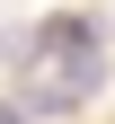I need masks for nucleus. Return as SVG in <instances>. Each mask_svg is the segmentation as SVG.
<instances>
[{
    "label": "nucleus",
    "mask_w": 115,
    "mask_h": 124,
    "mask_svg": "<svg viewBox=\"0 0 115 124\" xmlns=\"http://www.w3.org/2000/svg\"><path fill=\"white\" fill-rule=\"evenodd\" d=\"M0 124H27V115H18V106H0Z\"/></svg>",
    "instance_id": "obj_1"
}]
</instances>
